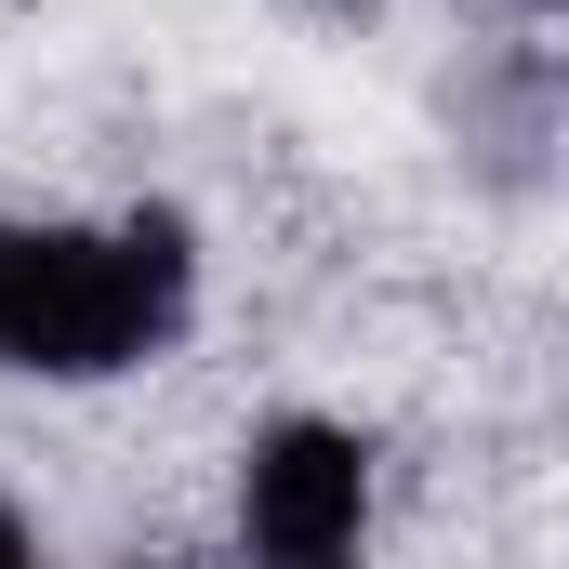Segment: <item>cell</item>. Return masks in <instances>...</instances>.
Returning <instances> with one entry per match:
<instances>
[{"label":"cell","mask_w":569,"mask_h":569,"mask_svg":"<svg viewBox=\"0 0 569 569\" xmlns=\"http://www.w3.org/2000/svg\"><path fill=\"white\" fill-rule=\"evenodd\" d=\"M358 517H371V437L358 425L291 411V425L252 437V463H239V530H252V557L318 569V557L358 543Z\"/></svg>","instance_id":"cell-2"},{"label":"cell","mask_w":569,"mask_h":569,"mask_svg":"<svg viewBox=\"0 0 569 569\" xmlns=\"http://www.w3.org/2000/svg\"><path fill=\"white\" fill-rule=\"evenodd\" d=\"M0 557H27V517H13V503H0Z\"/></svg>","instance_id":"cell-3"},{"label":"cell","mask_w":569,"mask_h":569,"mask_svg":"<svg viewBox=\"0 0 569 569\" xmlns=\"http://www.w3.org/2000/svg\"><path fill=\"white\" fill-rule=\"evenodd\" d=\"M186 212H133V226H13V318H0V371H53V385H93V371H133L186 331Z\"/></svg>","instance_id":"cell-1"},{"label":"cell","mask_w":569,"mask_h":569,"mask_svg":"<svg viewBox=\"0 0 569 569\" xmlns=\"http://www.w3.org/2000/svg\"><path fill=\"white\" fill-rule=\"evenodd\" d=\"M0 318H13V226H0Z\"/></svg>","instance_id":"cell-4"},{"label":"cell","mask_w":569,"mask_h":569,"mask_svg":"<svg viewBox=\"0 0 569 569\" xmlns=\"http://www.w3.org/2000/svg\"><path fill=\"white\" fill-rule=\"evenodd\" d=\"M490 13H543V0H490Z\"/></svg>","instance_id":"cell-5"}]
</instances>
